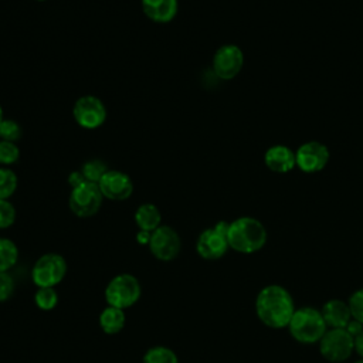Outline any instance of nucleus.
Masks as SVG:
<instances>
[{
  "mask_svg": "<svg viewBox=\"0 0 363 363\" xmlns=\"http://www.w3.org/2000/svg\"><path fill=\"white\" fill-rule=\"evenodd\" d=\"M255 311L262 323L279 329L289 325L295 306L285 288L279 285H268L259 291L255 301Z\"/></svg>",
  "mask_w": 363,
  "mask_h": 363,
  "instance_id": "nucleus-1",
  "label": "nucleus"
},
{
  "mask_svg": "<svg viewBox=\"0 0 363 363\" xmlns=\"http://www.w3.org/2000/svg\"><path fill=\"white\" fill-rule=\"evenodd\" d=\"M227 240L230 248L242 254H252L261 250L267 241V230L254 217H240L230 223Z\"/></svg>",
  "mask_w": 363,
  "mask_h": 363,
  "instance_id": "nucleus-2",
  "label": "nucleus"
},
{
  "mask_svg": "<svg viewBox=\"0 0 363 363\" xmlns=\"http://www.w3.org/2000/svg\"><path fill=\"white\" fill-rule=\"evenodd\" d=\"M288 326L294 339L301 343H315L326 332V322L322 313L311 306L296 309Z\"/></svg>",
  "mask_w": 363,
  "mask_h": 363,
  "instance_id": "nucleus-3",
  "label": "nucleus"
},
{
  "mask_svg": "<svg viewBox=\"0 0 363 363\" xmlns=\"http://www.w3.org/2000/svg\"><path fill=\"white\" fill-rule=\"evenodd\" d=\"M142 295L139 279L132 274L115 275L105 288V301L109 306L128 309L133 306Z\"/></svg>",
  "mask_w": 363,
  "mask_h": 363,
  "instance_id": "nucleus-4",
  "label": "nucleus"
},
{
  "mask_svg": "<svg viewBox=\"0 0 363 363\" xmlns=\"http://www.w3.org/2000/svg\"><path fill=\"white\" fill-rule=\"evenodd\" d=\"M67 274V261L57 252L43 254L31 268V279L37 288H54Z\"/></svg>",
  "mask_w": 363,
  "mask_h": 363,
  "instance_id": "nucleus-5",
  "label": "nucleus"
},
{
  "mask_svg": "<svg viewBox=\"0 0 363 363\" xmlns=\"http://www.w3.org/2000/svg\"><path fill=\"white\" fill-rule=\"evenodd\" d=\"M104 201V196L98 183L84 182L77 187H72L68 199L69 210L79 218H88L95 216Z\"/></svg>",
  "mask_w": 363,
  "mask_h": 363,
  "instance_id": "nucleus-6",
  "label": "nucleus"
},
{
  "mask_svg": "<svg viewBox=\"0 0 363 363\" xmlns=\"http://www.w3.org/2000/svg\"><path fill=\"white\" fill-rule=\"evenodd\" d=\"M230 223L218 221L214 227L201 231L196 242L197 254L204 259H218L221 258L227 250L230 248L227 233H228Z\"/></svg>",
  "mask_w": 363,
  "mask_h": 363,
  "instance_id": "nucleus-7",
  "label": "nucleus"
},
{
  "mask_svg": "<svg viewBox=\"0 0 363 363\" xmlns=\"http://www.w3.org/2000/svg\"><path fill=\"white\" fill-rule=\"evenodd\" d=\"M319 349L326 360L340 363L352 354V350L354 349V337L343 328H332L320 337Z\"/></svg>",
  "mask_w": 363,
  "mask_h": 363,
  "instance_id": "nucleus-8",
  "label": "nucleus"
},
{
  "mask_svg": "<svg viewBox=\"0 0 363 363\" xmlns=\"http://www.w3.org/2000/svg\"><path fill=\"white\" fill-rule=\"evenodd\" d=\"M147 247L156 259L169 262L179 255L182 250V240L173 227L162 224L152 231Z\"/></svg>",
  "mask_w": 363,
  "mask_h": 363,
  "instance_id": "nucleus-9",
  "label": "nucleus"
},
{
  "mask_svg": "<svg viewBox=\"0 0 363 363\" xmlns=\"http://www.w3.org/2000/svg\"><path fill=\"white\" fill-rule=\"evenodd\" d=\"M75 122L84 129H96L106 121V108L104 102L94 95L79 96L72 108Z\"/></svg>",
  "mask_w": 363,
  "mask_h": 363,
  "instance_id": "nucleus-10",
  "label": "nucleus"
},
{
  "mask_svg": "<svg viewBox=\"0 0 363 363\" xmlns=\"http://www.w3.org/2000/svg\"><path fill=\"white\" fill-rule=\"evenodd\" d=\"M244 65V54L235 44L221 45L213 55V71L221 79L235 78Z\"/></svg>",
  "mask_w": 363,
  "mask_h": 363,
  "instance_id": "nucleus-11",
  "label": "nucleus"
},
{
  "mask_svg": "<svg viewBox=\"0 0 363 363\" xmlns=\"http://www.w3.org/2000/svg\"><path fill=\"white\" fill-rule=\"evenodd\" d=\"M296 166L305 173H316L320 172L329 162V149L318 142L311 140L305 142L295 152Z\"/></svg>",
  "mask_w": 363,
  "mask_h": 363,
  "instance_id": "nucleus-12",
  "label": "nucleus"
},
{
  "mask_svg": "<svg viewBox=\"0 0 363 363\" xmlns=\"http://www.w3.org/2000/svg\"><path fill=\"white\" fill-rule=\"evenodd\" d=\"M104 199L112 201H123L133 193V183L130 177L121 170H106L98 182Z\"/></svg>",
  "mask_w": 363,
  "mask_h": 363,
  "instance_id": "nucleus-13",
  "label": "nucleus"
},
{
  "mask_svg": "<svg viewBox=\"0 0 363 363\" xmlns=\"http://www.w3.org/2000/svg\"><path fill=\"white\" fill-rule=\"evenodd\" d=\"M264 162L265 166L274 173H288L296 166L295 152L284 145H275L267 149Z\"/></svg>",
  "mask_w": 363,
  "mask_h": 363,
  "instance_id": "nucleus-14",
  "label": "nucleus"
},
{
  "mask_svg": "<svg viewBox=\"0 0 363 363\" xmlns=\"http://www.w3.org/2000/svg\"><path fill=\"white\" fill-rule=\"evenodd\" d=\"M142 10L145 16L155 23L172 21L179 10L177 0H142Z\"/></svg>",
  "mask_w": 363,
  "mask_h": 363,
  "instance_id": "nucleus-15",
  "label": "nucleus"
},
{
  "mask_svg": "<svg viewBox=\"0 0 363 363\" xmlns=\"http://www.w3.org/2000/svg\"><path fill=\"white\" fill-rule=\"evenodd\" d=\"M326 326L330 328H346L352 319V313L349 309V305H346L343 301L332 299L326 302L320 311Z\"/></svg>",
  "mask_w": 363,
  "mask_h": 363,
  "instance_id": "nucleus-16",
  "label": "nucleus"
},
{
  "mask_svg": "<svg viewBox=\"0 0 363 363\" xmlns=\"http://www.w3.org/2000/svg\"><path fill=\"white\" fill-rule=\"evenodd\" d=\"M135 223L139 227V230L152 233L159 225H162L160 224L162 223L160 210L152 203L140 204L135 211Z\"/></svg>",
  "mask_w": 363,
  "mask_h": 363,
  "instance_id": "nucleus-17",
  "label": "nucleus"
},
{
  "mask_svg": "<svg viewBox=\"0 0 363 363\" xmlns=\"http://www.w3.org/2000/svg\"><path fill=\"white\" fill-rule=\"evenodd\" d=\"M125 323L126 318L123 309L108 305L99 315V326L106 335L119 333L125 328Z\"/></svg>",
  "mask_w": 363,
  "mask_h": 363,
  "instance_id": "nucleus-18",
  "label": "nucleus"
},
{
  "mask_svg": "<svg viewBox=\"0 0 363 363\" xmlns=\"http://www.w3.org/2000/svg\"><path fill=\"white\" fill-rule=\"evenodd\" d=\"M18 259V248L10 238L0 237V272L11 269Z\"/></svg>",
  "mask_w": 363,
  "mask_h": 363,
  "instance_id": "nucleus-19",
  "label": "nucleus"
},
{
  "mask_svg": "<svg viewBox=\"0 0 363 363\" xmlns=\"http://www.w3.org/2000/svg\"><path fill=\"white\" fill-rule=\"evenodd\" d=\"M142 363H179V357L170 347L153 346L145 352Z\"/></svg>",
  "mask_w": 363,
  "mask_h": 363,
  "instance_id": "nucleus-20",
  "label": "nucleus"
},
{
  "mask_svg": "<svg viewBox=\"0 0 363 363\" xmlns=\"http://www.w3.org/2000/svg\"><path fill=\"white\" fill-rule=\"evenodd\" d=\"M17 184L16 173L6 166H0V200H9L17 190Z\"/></svg>",
  "mask_w": 363,
  "mask_h": 363,
  "instance_id": "nucleus-21",
  "label": "nucleus"
},
{
  "mask_svg": "<svg viewBox=\"0 0 363 363\" xmlns=\"http://www.w3.org/2000/svg\"><path fill=\"white\" fill-rule=\"evenodd\" d=\"M34 302L41 311H52L58 303V294L54 288H38L34 294Z\"/></svg>",
  "mask_w": 363,
  "mask_h": 363,
  "instance_id": "nucleus-22",
  "label": "nucleus"
},
{
  "mask_svg": "<svg viewBox=\"0 0 363 363\" xmlns=\"http://www.w3.org/2000/svg\"><path fill=\"white\" fill-rule=\"evenodd\" d=\"M106 170H108V167L102 160L94 159V160H89V162L84 163V166L81 169V173L84 174L86 182L98 183L101 180V177L105 174Z\"/></svg>",
  "mask_w": 363,
  "mask_h": 363,
  "instance_id": "nucleus-23",
  "label": "nucleus"
},
{
  "mask_svg": "<svg viewBox=\"0 0 363 363\" xmlns=\"http://www.w3.org/2000/svg\"><path fill=\"white\" fill-rule=\"evenodd\" d=\"M20 157V149L16 142L1 140L0 139V164L9 166L18 160Z\"/></svg>",
  "mask_w": 363,
  "mask_h": 363,
  "instance_id": "nucleus-24",
  "label": "nucleus"
},
{
  "mask_svg": "<svg viewBox=\"0 0 363 363\" xmlns=\"http://www.w3.org/2000/svg\"><path fill=\"white\" fill-rule=\"evenodd\" d=\"M21 126L13 119H4L0 125V139L9 142H17L21 138Z\"/></svg>",
  "mask_w": 363,
  "mask_h": 363,
  "instance_id": "nucleus-25",
  "label": "nucleus"
},
{
  "mask_svg": "<svg viewBox=\"0 0 363 363\" xmlns=\"http://www.w3.org/2000/svg\"><path fill=\"white\" fill-rule=\"evenodd\" d=\"M16 221V208L9 200H0V230L9 228Z\"/></svg>",
  "mask_w": 363,
  "mask_h": 363,
  "instance_id": "nucleus-26",
  "label": "nucleus"
},
{
  "mask_svg": "<svg viewBox=\"0 0 363 363\" xmlns=\"http://www.w3.org/2000/svg\"><path fill=\"white\" fill-rule=\"evenodd\" d=\"M347 305L352 316L363 325V289L353 292Z\"/></svg>",
  "mask_w": 363,
  "mask_h": 363,
  "instance_id": "nucleus-27",
  "label": "nucleus"
},
{
  "mask_svg": "<svg viewBox=\"0 0 363 363\" xmlns=\"http://www.w3.org/2000/svg\"><path fill=\"white\" fill-rule=\"evenodd\" d=\"M14 279L9 272H0V302L11 298L14 292Z\"/></svg>",
  "mask_w": 363,
  "mask_h": 363,
  "instance_id": "nucleus-28",
  "label": "nucleus"
},
{
  "mask_svg": "<svg viewBox=\"0 0 363 363\" xmlns=\"http://www.w3.org/2000/svg\"><path fill=\"white\" fill-rule=\"evenodd\" d=\"M84 182H86V180H85L84 174L81 173V170L72 172V173L68 176V183H69L71 187H77V186H79V184L84 183Z\"/></svg>",
  "mask_w": 363,
  "mask_h": 363,
  "instance_id": "nucleus-29",
  "label": "nucleus"
},
{
  "mask_svg": "<svg viewBox=\"0 0 363 363\" xmlns=\"http://www.w3.org/2000/svg\"><path fill=\"white\" fill-rule=\"evenodd\" d=\"M353 337L357 335V333H360L362 332V329H363V326H362V323L360 322H357L356 319L354 320H350L349 322V325L345 328Z\"/></svg>",
  "mask_w": 363,
  "mask_h": 363,
  "instance_id": "nucleus-30",
  "label": "nucleus"
},
{
  "mask_svg": "<svg viewBox=\"0 0 363 363\" xmlns=\"http://www.w3.org/2000/svg\"><path fill=\"white\" fill-rule=\"evenodd\" d=\"M150 235H152V233H149V231H143V230H139V233L136 234V240H138V242H139V244H142V245H149Z\"/></svg>",
  "mask_w": 363,
  "mask_h": 363,
  "instance_id": "nucleus-31",
  "label": "nucleus"
},
{
  "mask_svg": "<svg viewBox=\"0 0 363 363\" xmlns=\"http://www.w3.org/2000/svg\"><path fill=\"white\" fill-rule=\"evenodd\" d=\"M354 349L363 357V329L354 336Z\"/></svg>",
  "mask_w": 363,
  "mask_h": 363,
  "instance_id": "nucleus-32",
  "label": "nucleus"
},
{
  "mask_svg": "<svg viewBox=\"0 0 363 363\" xmlns=\"http://www.w3.org/2000/svg\"><path fill=\"white\" fill-rule=\"evenodd\" d=\"M6 118H4V113H3V108H1V105H0V125H1V122L4 121Z\"/></svg>",
  "mask_w": 363,
  "mask_h": 363,
  "instance_id": "nucleus-33",
  "label": "nucleus"
},
{
  "mask_svg": "<svg viewBox=\"0 0 363 363\" xmlns=\"http://www.w3.org/2000/svg\"><path fill=\"white\" fill-rule=\"evenodd\" d=\"M356 363H363V360H359V362H356Z\"/></svg>",
  "mask_w": 363,
  "mask_h": 363,
  "instance_id": "nucleus-34",
  "label": "nucleus"
},
{
  "mask_svg": "<svg viewBox=\"0 0 363 363\" xmlns=\"http://www.w3.org/2000/svg\"><path fill=\"white\" fill-rule=\"evenodd\" d=\"M37 1H45V0H37Z\"/></svg>",
  "mask_w": 363,
  "mask_h": 363,
  "instance_id": "nucleus-35",
  "label": "nucleus"
}]
</instances>
